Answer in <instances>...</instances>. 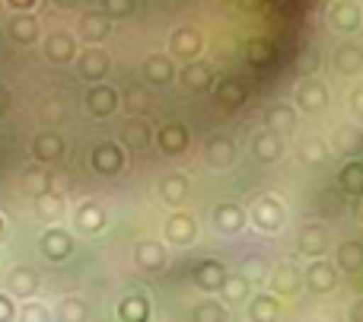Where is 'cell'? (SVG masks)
I'll list each match as a JSON object with an SVG mask.
<instances>
[{"label": "cell", "mask_w": 363, "mask_h": 322, "mask_svg": "<svg viewBox=\"0 0 363 322\" xmlns=\"http://www.w3.org/2000/svg\"><path fill=\"white\" fill-rule=\"evenodd\" d=\"M118 102H121V96L115 93L112 87H106V83L93 87V89H89V96H86V109H89L93 115H99V118L112 115L115 109H118Z\"/></svg>", "instance_id": "6da1fadb"}, {"label": "cell", "mask_w": 363, "mask_h": 322, "mask_svg": "<svg viewBox=\"0 0 363 322\" xmlns=\"http://www.w3.org/2000/svg\"><path fill=\"white\" fill-rule=\"evenodd\" d=\"M121 163H125V157H121L118 144H99L93 150V166H96V172H102V176H115V172L121 170Z\"/></svg>", "instance_id": "7a4b0ae2"}, {"label": "cell", "mask_w": 363, "mask_h": 322, "mask_svg": "<svg viewBox=\"0 0 363 322\" xmlns=\"http://www.w3.org/2000/svg\"><path fill=\"white\" fill-rule=\"evenodd\" d=\"M45 55H48V61H55V64L74 61V55H77L74 38H70L67 32H51L48 42H45Z\"/></svg>", "instance_id": "3957f363"}, {"label": "cell", "mask_w": 363, "mask_h": 322, "mask_svg": "<svg viewBox=\"0 0 363 322\" xmlns=\"http://www.w3.org/2000/svg\"><path fill=\"white\" fill-rule=\"evenodd\" d=\"M140 74H144L147 83H157V87H163V83L172 80V64H169V57H166V55H147Z\"/></svg>", "instance_id": "277c9868"}, {"label": "cell", "mask_w": 363, "mask_h": 322, "mask_svg": "<svg viewBox=\"0 0 363 322\" xmlns=\"http://www.w3.org/2000/svg\"><path fill=\"white\" fill-rule=\"evenodd\" d=\"M325 102H328V89L322 87L319 80L300 83V89H296V106H303L306 112H315V109H322Z\"/></svg>", "instance_id": "5b68a950"}, {"label": "cell", "mask_w": 363, "mask_h": 322, "mask_svg": "<svg viewBox=\"0 0 363 322\" xmlns=\"http://www.w3.org/2000/svg\"><path fill=\"white\" fill-rule=\"evenodd\" d=\"M108 67H112V61H108V55L102 48H89L86 55L80 57V74L86 77V80H102V77L108 74Z\"/></svg>", "instance_id": "8992f818"}, {"label": "cell", "mask_w": 363, "mask_h": 322, "mask_svg": "<svg viewBox=\"0 0 363 322\" xmlns=\"http://www.w3.org/2000/svg\"><path fill=\"white\" fill-rule=\"evenodd\" d=\"M360 23V6L354 4V0H338V4L332 6V26L341 32H354Z\"/></svg>", "instance_id": "52a82bcc"}, {"label": "cell", "mask_w": 363, "mask_h": 322, "mask_svg": "<svg viewBox=\"0 0 363 322\" xmlns=\"http://www.w3.org/2000/svg\"><path fill=\"white\" fill-rule=\"evenodd\" d=\"M264 121H268V131L271 134H287V131H294V128H296V112L290 106H284V102H277V106L268 109Z\"/></svg>", "instance_id": "ba28073f"}, {"label": "cell", "mask_w": 363, "mask_h": 322, "mask_svg": "<svg viewBox=\"0 0 363 322\" xmlns=\"http://www.w3.org/2000/svg\"><path fill=\"white\" fill-rule=\"evenodd\" d=\"M204 157L211 166H230L236 160V147H233L230 138H211L204 147Z\"/></svg>", "instance_id": "9c48e42d"}, {"label": "cell", "mask_w": 363, "mask_h": 322, "mask_svg": "<svg viewBox=\"0 0 363 322\" xmlns=\"http://www.w3.org/2000/svg\"><path fill=\"white\" fill-rule=\"evenodd\" d=\"M10 38L19 45H32L38 38V19L29 16V13H19V16L10 19Z\"/></svg>", "instance_id": "30bf717a"}, {"label": "cell", "mask_w": 363, "mask_h": 322, "mask_svg": "<svg viewBox=\"0 0 363 322\" xmlns=\"http://www.w3.org/2000/svg\"><path fill=\"white\" fill-rule=\"evenodd\" d=\"M252 153H255L262 163H274V160H281V153H284L281 138L271 131H262L255 140H252Z\"/></svg>", "instance_id": "8fae6325"}, {"label": "cell", "mask_w": 363, "mask_h": 322, "mask_svg": "<svg viewBox=\"0 0 363 322\" xmlns=\"http://www.w3.org/2000/svg\"><path fill=\"white\" fill-rule=\"evenodd\" d=\"M194 233H198V223L188 214H172L169 221H166V236H169L172 243H191Z\"/></svg>", "instance_id": "7c38bea8"}, {"label": "cell", "mask_w": 363, "mask_h": 322, "mask_svg": "<svg viewBox=\"0 0 363 322\" xmlns=\"http://www.w3.org/2000/svg\"><path fill=\"white\" fill-rule=\"evenodd\" d=\"M108 26H112V19H108L106 13H86V16L80 19V32L86 42H102V38L108 35Z\"/></svg>", "instance_id": "4fadbf2b"}, {"label": "cell", "mask_w": 363, "mask_h": 322, "mask_svg": "<svg viewBox=\"0 0 363 322\" xmlns=\"http://www.w3.org/2000/svg\"><path fill=\"white\" fill-rule=\"evenodd\" d=\"M6 284H10V291L19 294V297H32V294L38 291V274L32 272V268H13Z\"/></svg>", "instance_id": "5bb4252c"}, {"label": "cell", "mask_w": 363, "mask_h": 322, "mask_svg": "<svg viewBox=\"0 0 363 322\" xmlns=\"http://www.w3.org/2000/svg\"><path fill=\"white\" fill-rule=\"evenodd\" d=\"M223 265L220 262H201L198 268H194V284L201 287V291H213V287L223 284Z\"/></svg>", "instance_id": "9a60e30c"}, {"label": "cell", "mask_w": 363, "mask_h": 322, "mask_svg": "<svg viewBox=\"0 0 363 322\" xmlns=\"http://www.w3.org/2000/svg\"><path fill=\"white\" fill-rule=\"evenodd\" d=\"M325 246H328L325 230L315 227V223L303 227V233H300V252H306V255H322V252H325Z\"/></svg>", "instance_id": "2e32d148"}, {"label": "cell", "mask_w": 363, "mask_h": 322, "mask_svg": "<svg viewBox=\"0 0 363 322\" xmlns=\"http://www.w3.org/2000/svg\"><path fill=\"white\" fill-rule=\"evenodd\" d=\"M242 99H245V87L236 80V77H226V80L217 83V102L220 106L233 109V106H242Z\"/></svg>", "instance_id": "e0dca14e"}, {"label": "cell", "mask_w": 363, "mask_h": 322, "mask_svg": "<svg viewBox=\"0 0 363 322\" xmlns=\"http://www.w3.org/2000/svg\"><path fill=\"white\" fill-rule=\"evenodd\" d=\"M42 249H45V255H48V259H55V262L67 259V255H70V236L64 233V230H51V233H45Z\"/></svg>", "instance_id": "ac0fdd59"}, {"label": "cell", "mask_w": 363, "mask_h": 322, "mask_svg": "<svg viewBox=\"0 0 363 322\" xmlns=\"http://www.w3.org/2000/svg\"><path fill=\"white\" fill-rule=\"evenodd\" d=\"M306 281H309V287H313V291H319V294L332 291V287H335V268L325 265V262H315V265H309Z\"/></svg>", "instance_id": "d6986e66"}, {"label": "cell", "mask_w": 363, "mask_h": 322, "mask_svg": "<svg viewBox=\"0 0 363 322\" xmlns=\"http://www.w3.org/2000/svg\"><path fill=\"white\" fill-rule=\"evenodd\" d=\"M32 150H35L38 160H57L64 153V140L57 138L55 131H45V134H38V138H35Z\"/></svg>", "instance_id": "ffe728a7"}, {"label": "cell", "mask_w": 363, "mask_h": 322, "mask_svg": "<svg viewBox=\"0 0 363 322\" xmlns=\"http://www.w3.org/2000/svg\"><path fill=\"white\" fill-rule=\"evenodd\" d=\"M281 204L274 201V198H262V201L255 204V221H258V227H264V230H274V227H281Z\"/></svg>", "instance_id": "44dd1931"}, {"label": "cell", "mask_w": 363, "mask_h": 322, "mask_svg": "<svg viewBox=\"0 0 363 322\" xmlns=\"http://www.w3.org/2000/svg\"><path fill=\"white\" fill-rule=\"evenodd\" d=\"M185 144H188V131L182 125H166L163 131H160V147H163L166 153L185 150Z\"/></svg>", "instance_id": "7402d4cb"}, {"label": "cell", "mask_w": 363, "mask_h": 322, "mask_svg": "<svg viewBox=\"0 0 363 322\" xmlns=\"http://www.w3.org/2000/svg\"><path fill=\"white\" fill-rule=\"evenodd\" d=\"M118 316L125 322H147V316H150V304H147L144 297H128V300H121Z\"/></svg>", "instance_id": "603a6c76"}, {"label": "cell", "mask_w": 363, "mask_h": 322, "mask_svg": "<svg viewBox=\"0 0 363 322\" xmlns=\"http://www.w3.org/2000/svg\"><path fill=\"white\" fill-rule=\"evenodd\" d=\"M338 265L345 268V272H360L363 268V243H341Z\"/></svg>", "instance_id": "cb8c5ba5"}, {"label": "cell", "mask_w": 363, "mask_h": 322, "mask_svg": "<svg viewBox=\"0 0 363 322\" xmlns=\"http://www.w3.org/2000/svg\"><path fill=\"white\" fill-rule=\"evenodd\" d=\"M134 255H138V265L140 268H160V265H166V249L160 246V243H140Z\"/></svg>", "instance_id": "d4e9b609"}, {"label": "cell", "mask_w": 363, "mask_h": 322, "mask_svg": "<svg viewBox=\"0 0 363 322\" xmlns=\"http://www.w3.org/2000/svg\"><path fill=\"white\" fill-rule=\"evenodd\" d=\"M281 304L274 297H255L252 300V322H277Z\"/></svg>", "instance_id": "484cf974"}, {"label": "cell", "mask_w": 363, "mask_h": 322, "mask_svg": "<svg viewBox=\"0 0 363 322\" xmlns=\"http://www.w3.org/2000/svg\"><path fill=\"white\" fill-rule=\"evenodd\" d=\"M182 80H185V87L188 89H207L211 87V67H207V64H191V67H185V74H182Z\"/></svg>", "instance_id": "4316f807"}, {"label": "cell", "mask_w": 363, "mask_h": 322, "mask_svg": "<svg viewBox=\"0 0 363 322\" xmlns=\"http://www.w3.org/2000/svg\"><path fill=\"white\" fill-rule=\"evenodd\" d=\"M363 64V51L357 48V45H345V48L335 55V67L341 70V74H354Z\"/></svg>", "instance_id": "83f0119b"}, {"label": "cell", "mask_w": 363, "mask_h": 322, "mask_svg": "<svg viewBox=\"0 0 363 322\" xmlns=\"http://www.w3.org/2000/svg\"><path fill=\"white\" fill-rule=\"evenodd\" d=\"M341 189L351 195H363V163H347L341 170Z\"/></svg>", "instance_id": "f1b7e54d"}, {"label": "cell", "mask_w": 363, "mask_h": 322, "mask_svg": "<svg viewBox=\"0 0 363 322\" xmlns=\"http://www.w3.org/2000/svg\"><path fill=\"white\" fill-rule=\"evenodd\" d=\"M160 195H163L169 204L185 201V195H188V182H185L182 176H169V179H163V185H160Z\"/></svg>", "instance_id": "f546056e"}, {"label": "cell", "mask_w": 363, "mask_h": 322, "mask_svg": "<svg viewBox=\"0 0 363 322\" xmlns=\"http://www.w3.org/2000/svg\"><path fill=\"white\" fill-rule=\"evenodd\" d=\"M213 221H217V227L223 230V233H236V230L242 227V214H239V208H233V204H223Z\"/></svg>", "instance_id": "4dcf8cb0"}, {"label": "cell", "mask_w": 363, "mask_h": 322, "mask_svg": "<svg viewBox=\"0 0 363 322\" xmlns=\"http://www.w3.org/2000/svg\"><path fill=\"white\" fill-rule=\"evenodd\" d=\"M274 287H277L281 294H294L296 287H300V274H296L290 265H281V268L274 272Z\"/></svg>", "instance_id": "1f68e13d"}, {"label": "cell", "mask_w": 363, "mask_h": 322, "mask_svg": "<svg viewBox=\"0 0 363 322\" xmlns=\"http://www.w3.org/2000/svg\"><path fill=\"white\" fill-rule=\"evenodd\" d=\"M128 144H131L134 150H144V147L150 144V128H147V121H131V125H128Z\"/></svg>", "instance_id": "d6a6232c"}, {"label": "cell", "mask_w": 363, "mask_h": 322, "mask_svg": "<svg viewBox=\"0 0 363 322\" xmlns=\"http://www.w3.org/2000/svg\"><path fill=\"white\" fill-rule=\"evenodd\" d=\"M61 322H86V304L77 297L61 304Z\"/></svg>", "instance_id": "836d02e7"}, {"label": "cell", "mask_w": 363, "mask_h": 322, "mask_svg": "<svg viewBox=\"0 0 363 322\" xmlns=\"http://www.w3.org/2000/svg\"><path fill=\"white\" fill-rule=\"evenodd\" d=\"M226 313L220 304H213V300H204V304L194 310V322H223Z\"/></svg>", "instance_id": "e575fe53"}, {"label": "cell", "mask_w": 363, "mask_h": 322, "mask_svg": "<svg viewBox=\"0 0 363 322\" xmlns=\"http://www.w3.org/2000/svg\"><path fill=\"white\" fill-rule=\"evenodd\" d=\"M77 223H80L83 230H99L102 227V211L96 208V204H83V211L77 214Z\"/></svg>", "instance_id": "d590c367"}, {"label": "cell", "mask_w": 363, "mask_h": 322, "mask_svg": "<svg viewBox=\"0 0 363 322\" xmlns=\"http://www.w3.org/2000/svg\"><path fill=\"white\" fill-rule=\"evenodd\" d=\"M335 144H338V150L345 153V157H351V153H357V150H360V134H357V131H351V128H345V131H338Z\"/></svg>", "instance_id": "8d00e7d4"}, {"label": "cell", "mask_w": 363, "mask_h": 322, "mask_svg": "<svg viewBox=\"0 0 363 322\" xmlns=\"http://www.w3.org/2000/svg\"><path fill=\"white\" fill-rule=\"evenodd\" d=\"M220 291H223L226 300H242L245 291H249V281H245V278H223Z\"/></svg>", "instance_id": "74e56055"}, {"label": "cell", "mask_w": 363, "mask_h": 322, "mask_svg": "<svg viewBox=\"0 0 363 322\" xmlns=\"http://www.w3.org/2000/svg\"><path fill=\"white\" fill-rule=\"evenodd\" d=\"M325 144H322V140H303L300 144V157L306 160V163H322V160H325Z\"/></svg>", "instance_id": "f35d334b"}, {"label": "cell", "mask_w": 363, "mask_h": 322, "mask_svg": "<svg viewBox=\"0 0 363 322\" xmlns=\"http://www.w3.org/2000/svg\"><path fill=\"white\" fill-rule=\"evenodd\" d=\"M102 10H106L108 19H118V16H128L134 10V0H102Z\"/></svg>", "instance_id": "ab89813d"}, {"label": "cell", "mask_w": 363, "mask_h": 322, "mask_svg": "<svg viewBox=\"0 0 363 322\" xmlns=\"http://www.w3.org/2000/svg\"><path fill=\"white\" fill-rule=\"evenodd\" d=\"M23 322H48V313H45V306H26V313H23Z\"/></svg>", "instance_id": "60d3db41"}, {"label": "cell", "mask_w": 363, "mask_h": 322, "mask_svg": "<svg viewBox=\"0 0 363 322\" xmlns=\"http://www.w3.org/2000/svg\"><path fill=\"white\" fill-rule=\"evenodd\" d=\"M128 106H131V109H144L147 106V93H144V89H140V87L128 89Z\"/></svg>", "instance_id": "b9f144b4"}, {"label": "cell", "mask_w": 363, "mask_h": 322, "mask_svg": "<svg viewBox=\"0 0 363 322\" xmlns=\"http://www.w3.org/2000/svg\"><path fill=\"white\" fill-rule=\"evenodd\" d=\"M26 189L29 191H48V176H26Z\"/></svg>", "instance_id": "7bdbcfd3"}, {"label": "cell", "mask_w": 363, "mask_h": 322, "mask_svg": "<svg viewBox=\"0 0 363 322\" xmlns=\"http://www.w3.org/2000/svg\"><path fill=\"white\" fill-rule=\"evenodd\" d=\"M13 319V304L6 297H0V322H10Z\"/></svg>", "instance_id": "ee69618b"}, {"label": "cell", "mask_w": 363, "mask_h": 322, "mask_svg": "<svg viewBox=\"0 0 363 322\" xmlns=\"http://www.w3.org/2000/svg\"><path fill=\"white\" fill-rule=\"evenodd\" d=\"M10 6H16V10H32V6L38 4V0H6Z\"/></svg>", "instance_id": "f6af8a7d"}, {"label": "cell", "mask_w": 363, "mask_h": 322, "mask_svg": "<svg viewBox=\"0 0 363 322\" xmlns=\"http://www.w3.org/2000/svg\"><path fill=\"white\" fill-rule=\"evenodd\" d=\"M351 322H363V300H357L351 310Z\"/></svg>", "instance_id": "bcb514c9"}, {"label": "cell", "mask_w": 363, "mask_h": 322, "mask_svg": "<svg viewBox=\"0 0 363 322\" xmlns=\"http://www.w3.org/2000/svg\"><path fill=\"white\" fill-rule=\"evenodd\" d=\"M57 204H61V201H57V198H55V201H45L42 214H57Z\"/></svg>", "instance_id": "7dc6e473"}, {"label": "cell", "mask_w": 363, "mask_h": 322, "mask_svg": "<svg viewBox=\"0 0 363 322\" xmlns=\"http://www.w3.org/2000/svg\"><path fill=\"white\" fill-rule=\"evenodd\" d=\"M351 102H354V109H357V112L363 115V89H357V93H354V99H351Z\"/></svg>", "instance_id": "c3c4849f"}, {"label": "cell", "mask_w": 363, "mask_h": 322, "mask_svg": "<svg viewBox=\"0 0 363 322\" xmlns=\"http://www.w3.org/2000/svg\"><path fill=\"white\" fill-rule=\"evenodd\" d=\"M55 4L61 6V10H70V6H77V4H80V0H55Z\"/></svg>", "instance_id": "681fc988"}, {"label": "cell", "mask_w": 363, "mask_h": 322, "mask_svg": "<svg viewBox=\"0 0 363 322\" xmlns=\"http://www.w3.org/2000/svg\"><path fill=\"white\" fill-rule=\"evenodd\" d=\"M4 109H6V93L0 89V112H4Z\"/></svg>", "instance_id": "f907efd6"}, {"label": "cell", "mask_w": 363, "mask_h": 322, "mask_svg": "<svg viewBox=\"0 0 363 322\" xmlns=\"http://www.w3.org/2000/svg\"><path fill=\"white\" fill-rule=\"evenodd\" d=\"M357 217H360V221H363V201L357 204Z\"/></svg>", "instance_id": "816d5d0a"}, {"label": "cell", "mask_w": 363, "mask_h": 322, "mask_svg": "<svg viewBox=\"0 0 363 322\" xmlns=\"http://www.w3.org/2000/svg\"><path fill=\"white\" fill-rule=\"evenodd\" d=\"M0 236H4V223H0Z\"/></svg>", "instance_id": "f5cc1de1"}]
</instances>
